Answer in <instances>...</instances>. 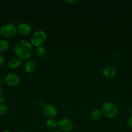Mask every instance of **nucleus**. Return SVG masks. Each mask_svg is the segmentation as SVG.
<instances>
[{
    "instance_id": "1",
    "label": "nucleus",
    "mask_w": 132,
    "mask_h": 132,
    "mask_svg": "<svg viewBox=\"0 0 132 132\" xmlns=\"http://www.w3.org/2000/svg\"><path fill=\"white\" fill-rule=\"evenodd\" d=\"M14 52L19 59H26L29 58L33 52L32 45L25 40H20L16 43L14 48Z\"/></svg>"
},
{
    "instance_id": "2",
    "label": "nucleus",
    "mask_w": 132,
    "mask_h": 132,
    "mask_svg": "<svg viewBox=\"0 0 132 132\" xmlns=\"http://www.w3.org/2000/svg\"><path fill=\"white\" fill-rule=\"evenodd\" d=\"M101 111L104 116L109 119H113L118 114V108L113 103L107 102L102 105Z\"/></svg>"
},
{
    "instance_id": "3",
    "label": "nucleus",
    "mask_w": 132,
    "mask_h": 132,
    "mask_svg": "<svg viewBox=\"0 0 132 132\" xmlns=\"http://www.w3.org/2000/svg\"><path fill=\"white\" fill-rule=\"evenodd\" d=\"M17 29L12 24H6L0 28V35L5 38H12L16 36Z\"/></svg>"
},
{
    "instance_id": "4",
    "label": "nucleus",
    "mask_w": 132,
    "mask_h": 132,
    "mask_svg": "<svg viewBox=\"0 0 132 132\" xmlns=\"http://www.w3.org/2000/svg\"><path fill=\"white\" fill-rule=\"evenodd\" d=\"M47 35L43 31L38 30L35 32L31 37V43L34 46H41L45 42Z\"/></svg>"
},
{
    "instance_id": "5",
    "label": "nucleus",
    "mask_w": 132,
    "mask_h": 132,
    "mask_svg": "<svg viewBox=\"0 0 132 132\" xmlns=\"http://www.w3.org/2000/svg\"><path fill=\"white\" fill-rule=\"evenodd\" d=\"M58 127L62 131L69 132L73 128V123L69 119L63 118L58 121Z\"/></svg>"
},
{
    "instance_id": "6",
    "label": "nucleus",
    "mask_w": 132,
    "mask_h": 132,
    "mask_svg": "<svg viewBox=\"0 0 132 132\" xmlns=\"http://www.w3.org/2000/svg\"><path fill=\"white\" fill-rule=\"evenodd\" d=\"M5 82L10 86H16L20 82V78L16 73H9L5 76Z\"/></svg>"
},
{
    "instance_id": "7",
    "label": "nucleus",
    "mask_w": 132,
    "mask_h": 132,
    "mask_svg": "<svg viewBox=\"0 0 132 132\" xmlns=\"http://www.w3.org/2000/svg\"><path fill=\"white\" fill-rule=\"evenodd\" d=\"M43 113L45 117L49 119H53L57 115V110L55 106L50 104L44 106L43 108Z\"/></svg>"
},
{
    "instance_id": "8",
    "label": "nucleus",
    "mask_w": 132,
    "mask_h": 132,
    "mask_svg": "<svg viewBox=\"0 0 132 132\" xmlns=\"http://www.w3.org/2000/svg\"><path fill=\"white\" fill-rule=\"evenodd\" d=\"M17 31L21 36H28L32 32V27L27 23H22L18 26Z\"/></svg>"
},
{
    "instance_id": "9",
    "label": "nucleus",
    "mask_w": 132,
    "mask_h": 132,
    "mask_svg": "<svg viewBox=\"0 0 132 132\" xmlns=\"http://www.w3.org/2000/svg\"><path fill=\"white\" fill-rule=\"evenodd\" d=\"M102 74L106 78L111 79H113L116 76V70L113 67H107L104 68L102 70Z\"/></svg>"
},
{
    "instance_id": "10",
    "label": "nucleus",
    "mask_w": 132,
    "mask_h": 132,
    "mask_svg": "<svg viewBox=\"0 0 132 132\" xmlns=\"http://www.w3.org/2000/svg\"><path fill=\"white\" fill-rule=\"evenodd\" d=\"M36 62L32 60L28 61L27 63L25 64L24 69L26 72L27 73H32L36 70Z\"/></svg>"
},
{
    "instance_id": "11",
    "label": "nucleus",
    "mask_w": 132,
    "mask_h": 132,
    "mask_svg": "<svg viewBox=\"0 0 132 132\" xmlns=\"http://www.w3.org/2000/svg\"><path fill=\"white\" fill-rule=\"evenodd\" d=\"M21 64V61L18 57H14L10 59L8 62V66L12 69H16Z\"/></svg>"
},
{
    "instance_id": "12",
    "label": "nucleus",
    "mask_w": 132,
    "mask_h": 132,
    "mask_svg": "<svg viewBox=\"0 0 132 132\" xmlns=\"http://www.w3.org/2000/svg\"><path fill=\"white\" fill-rule=\"evenodd\" d=\"M102 116V113L101 110L95 109L91 113V118L93 121H98L101 119Z\"/></svg>"
},
{
    "instance_id": "13",
    "label": "nucleus",
    "mask_w": 132,
    "mask_h": 132,
    "mask_svg": "<svg viewBox=\"0 0 132 132\" xmlns=\"http://www.w3.org/2000/svg\"><path fill=\"white\" fill-rule=\"evenodd\" d=\"M9 45L6 41L0 39V52H5L9 49Z\"/></svg>"
},
{
    "instance_id": "14",
    "label": "nucleus",
    "mask_w": 132,
    "mask_h": 132,
    "mask_svg": "<svg viewBox=\"0 0 132 132\" xmlns=\"http://www.w3.org/2000/svg\"><path fill=\"white\" fill-rule=\"evenodd\" d=\"M46 126L49 128L53 129L58 126V121L54 119H49L47 121Z\"/></svg>"
},
{
    "instance_id": "15",
    "label": "nucleus",
    "mask_w": 132,
    "mask_h": 132,
    "mask_svg": "<svg viewBox=\"0 0 132 132\" xmlns=\"http://www.w3.org/2000/svg\"><path fill=\"white\" fill-rule=\"evenodd\" d=\"M36 54L38 55V56H39L40 57H43L46 54V50L44 47L43 46H39L36 49Z\"/></svg>"
},
{
    "instance_id": "16",
    "label": "nucleus",
    "mask_w": 132,
    "mask_h": 132,
    "mask_svg": "<svg viewBox=\"0 0 132 132\" xmlns=\"http://www.w3.org/2000/svg\"><path fill=\"white\" fill-rule=\"evenodd\" d=\"M8 107L5 104L0 106V115H5L7 113Z\"/></svg>"
},
{
    "instance_id": "17",
    "label": "nucleus",
    "mask_w": 132,
    "mask_h": 132,
    "mask_svg": "<svg viewBox=\"0 0 132 132\" xmlns=\"http://www.w3.org/2000/svg\"><path fill=\"white\" fill-rule=\"evenodd\" d=\"M4 63H5V57L2 54H0V67H1Z\"/></svg>"
},
{
    "instance_id": "18",
    "label": "nucleus",
    "mask_w": 132,
    "mask_h": 132,
    "mask_svg": "<svg viewBox=\"0 0 132 132\" xmlns=\"http://www.w3.org/2000/svg\"><path fill=\"white\" fill-rule=\"evenodd\" d=\"M65 2L66 3L69 4V5H72L75 3H77V1H76V0H67V1H65Z\"/></svg>"
},
{
    "instance_id": "19",
    "label": "nucleus",
    "mask_w": 132,
    "mask_h": 132,
    "mask_svg": "<svg viewBox=\"0 0 132 132\" xmlns=\"http://www.w3.org/2000/svg\"><path fill=\"white\" fill-rule=\"evenodd\" d=\"M128 125L129 126V128H131L132 130V116H131L128 120Z\"/></svg>"
},
{
    "instance_id": "20",
    "label": "nucleus",
    "mask_w": 132,
    "mask_h": 132,
    "mask_svg": "<svg viewBox=\"0 0 132 132\" xmlns=\"http://www.w3.org/2000/svg\"><path fill=\"white\" fill-rule=\"evenodd\" d=\"M5 103V98L3 97L2 96L0 97V106L3 105V104H4Z\"/></svg>"
},
{
    "instance_id": "21",
    "label": "nucleus",
    "mask_w": 132,
    "mask_h": 132,
    "mask_svg": "<svg viewBox=\"0 0 132 132\" xmlns=\"http://www.w3.org/2000/svg\"><path fill=\"white\" fill-rule=\"evenodd\" d=\"M129 114L131 115V116H132V107H131V108H129Z\"/></svg>"
},
{
    "instance_id": "22",
    "label": "nucleus",
    "mask_w": 132,
    "mask_h": 132,
    "mask_svg": "<svg viewBox=\"0 0 132 132\" xmlns=\"http://www.w3.org/2000/svg\"><path fill=\"white\" fill-rule=\"evenodd\" d=\"M2 95H3V90L0 88V97L2 96Z\"/></svg>"
},
{
    "instance_id": "23",
    "label": "nucleus",
    "mask_w": 132,
    "mask_h": 132,
    "mask_svg": "<svg viewBox=\"0 0 132 132\" xmlns=\"http://www.w3.org/2000/svg\"><path fill=\"white\" fill-rule=\"evenodd\" d=\"M2 132H12V131H10V130H4V131H3Z\"/></svg>"
},
{
    "instance_id": "24",
    "label": "nucleus",
    "mask_w": 132,
    "mask_h": 132,
    "mask_svg": "<svg viewBox=\"0 0 132 132\" xmlns=\"http://www.w3.org/2000/svg\"><path fill=\"white\" fill-rule=\"evenodd\" d=\"M52 132H60V131H58V130H54V131H53Z\"/></svg>"
},
{
    "instance_id": "25",
    "label": "nucleus",
    "mask_w": 132,
    "mask_h": 132,
    "mask_svg": "<svg viewBox=\"0 0 132 132\" xmlns=\"http://www.w3.org/2000/svg\"><path fill=\"white\" fill-rule=\"evenodd\" d=\"M18 132H24V131H18Z\"/></svg>"
}]
</instances>
